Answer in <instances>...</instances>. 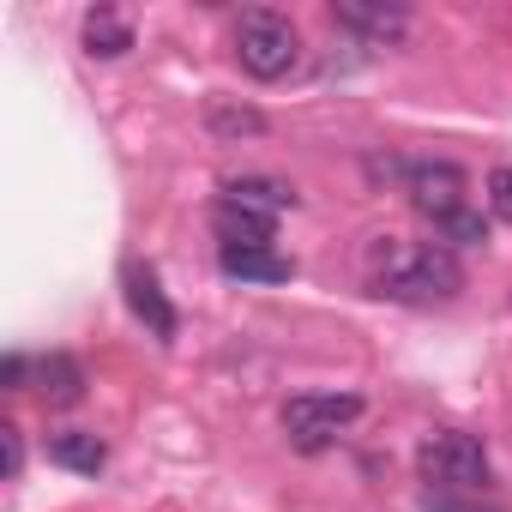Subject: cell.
I'll return each instance as SVG.
<instances>
[{
  "label": "cell",
  "instance_id": "cell-1",
  "mask_svg": "<svg viewBox=\"0 0 512 512\" xmlns=\"http://www.w3.org/2000/svg\"><path fill=\"white\" fill-rule=\"evenodd\" d=\"M368 284L386 302H446L464 290V266L452 260L446 241H404L386 235L368 253Z\"/></svg>",
  "mask_w": 512,
  "mask_h": 512
},
{
  "label": "cell",
  "instance_id": "cell-2",
  "mask_svg": "<svg viewBox=\"0 0 512 512\" xmlns=\"http://www.w3.org/2000/svg\"><path fill=\"white\" fill-rule=\"evenodd\" d=\"M296 55H302V31H296L284 13H272V7H247V13L235 19V61H241L247 79L278 85V79L296 67Z\"/></svg>",
  "mask_w": 512,
  "mask_h": 512
},
{
  "label": "cell",
  "instance_id": "cell-3",
  "mask_svg": "<svg viewBox=\"0 0 512 512\" xmlns=\"http://www.w3.org/2000/svg\"><path fill=\"white\" fill-rule=\"evenodd\" d=\"M416 470L428 488H446V494H476L494 482V464H488V446L464 428H434L422 434L416 446Z\"/></svg>",
  "mask_w": 512,
  "mask_h": 512
},
{
  "label": "cell",
  "instance_id": "cell-4",
  "mask_svg": "<svg viewBox=\"0 0 512 512\" xmlns=\"http://www.w3.org/2000/svg\"><path fill=\"white\" fill-rule=\"evenodd\" d=\"M356 416H362V398L356 392H302V398L284 404V428H290V440L302 452L338 440V428H350Z\"/></svg>",
  "mask_w": 512,
  "mask_h": 512
},
{
  "label": "cell",
  "instance_id": "cell-5",
  "mask_svg": "<svg viewBox=\"0 0 512 512\" xmlns=\"http://www.w3.org/2000/svg\"><path fill=\"white\" fill-rule=\"evenodd\" d=\"M398 187L410 193V205L422 211V217H452V211H464V169L458 163H446V157H416V163H404V175H398Z\"/></svg>",
  "mask_w": 512,
  "mask_h": 512
},
{
  "label": "cell",
  "instance_id": "cell-6",
  "mask_svg": "<svg viewBox=\"0 0 512 512\" xmlns=\"http://www.w3.org/2000/svg\"><path fill=\"white\" fill-rule=\"evenodd\" d=\"M121 290H127V308H133V320L157 338V344H175L181 338V314H175V302L163 296V278L151 272V266H127L121 272Z\"/></svg>",
  "mask_w": 512,
  "mask_h": 512
},
{
  "label": "cell",
  "instance_id": "cell-7",
  "mask_svg": "<svg viewBox=\"0 0 512 512\" xmlns=\"http://www.w3.org/2000/svg\"><path fill=\"white\" fill-rule=\"evenodd\" d=\"M332 25L374 43V49H398L410 37V13L404 7H386V0H332Z\"/></svg>",
  "mask_w": 512,
  "mask_h": 512
},
{
  "label": "cell",
  "instance_id": "cell-8",
  "mask_svg": "<svg viewBox=\"0 0 512 512\" xmlns=\"http://www.w3.org/2000/svg\"><path fill=\"white\" fill-rule=\"evenodd\" d=\"M211 229H217L223 247H272L278 217H272V211H253V205H235V199H217Z\"/></svg>",
  "mask_w": 512,
  "mask_h": 512
},
{
  "label": "cell",
  "instance_id": "cell-9",
  "mask_svg": "<svg viewBox=\"0 0 512 512\" xmlns=\"http://www.w3.org/2000/svg\"><path fill=\"white\" fill-rule=\"evenodd\" d=\"M217 266L241 284H290L296 278V266L278 247H217Z\"/></svg>",
  "mask_w": 512,
  "mask_h": 512
},
{
  "label": "cell",
  "instance_id": "cell-10",
  "mask_svg": "<svg viewBox=\"0 0 512 512\" xmlns=\"http://www.w3.org/2000/svg\"><path fill=\"white\" fill-rule=\"evenodd\" d=\"M37 392H43L49 410H73V404L85 398V368H79L67 350H49V356L37 362Z\"/></svg>",
  "mask_w": 512,
  "mask_h": 512
},
{
  "label": "cell",
  "instance_id": "cell-11",
  "mask_svg": "<svg viewBox=\"0 0 512 512\" xmlns=\"http://www.w3.org/2000/svg\"><path fill=\"white\" fill-rule=\"evenodd\" d=\"M49 458H55L61 470H73V476H103L109 446H103V434H91V428H61V434H49Z\"/></svg>",
  "mask_w": 512,
  "mask_h": 512
},
{
  "label": "cell",
  "instance_id": "cell-12",
  "mask_svg": "<svg viewBox=\"0 0 512 512\" xmlns=\"http://www.w3.org/2000/svg\"><path fill=\"white\" fill-rule=\"evenodd\" d=\"M127 49H133V25H127L115 7H91V13H85V55L121 61Z\"/></svg>",
  "mask_w": 512,
  "mask_h": 512
},
{
  "label": "cell",
  "instance_id": "cell-13",
  "mask_svg": "<svg viewBox=\"0 0 512 512\" xmlns=\"http://www.w3.org/2000/svg\"><path fill=\"white\" fill-rule=\"evenodd\" d=\"M223 199L253 205V211H296V187H290V181H272V175H241V181H223Z\"/></svg>",
  "mask_w": 512,
  "mask_h": 512
},
{
  "label": "cell",
  "instance_id": "cell-14",
  "mask_svg": "<svg viewBox=\"0 0 512 512\" xmlns=\"http://www.w3.org/2000/svg\"><path fill=\"white\" fill-rule=\"evenodd\" d=\"M211 133L217 139H241V133H266L260 109H211Z\"/></svg>",
  "mask_w": 512,
  "mask_h": 512
},
{
  "label": "cell",
  "instance_id": "cell-15",
  "mask_svg": "<svg viewBox=\"0 0 512 512\" xmlns=\"http://www.w3.org/2000/svg\"><path fill=\"white\" fill-rule=\"evenodd\" d=\"M434 229H440L452 247H476V241H488V223H482L476 211H452V217H440Z\"/></svg>",
  "mask_w": 512,
  "mask_h": 512
},
{
  "label": "cell",
  "instance_id": "cell-16",
  "mask_svg": "<svg viewBox=\"0 0 512 512\" xmlns=\"http://www.w3.org/2000/svg\"><path fill=\"white\" fill-rule=\"evenodd\" d=\"M0 458H7V482H19V470H25V434H19V422H0Z\"/></svg>",
  "mask_w": 512,
  "mask_h": 512
},
{
  "label": "cell",
  "instance_id": "cell-17",
  "mask_svg": "<svg viewBox=\"0 0 512 512\" xmlns=\"http://www.w3.org/2000/svg\"><path fill=\"white\" fill-rule=\"evenodd\" d=\"M488 211H494L500 223H512V169H494V175H488Z\"/></svg>",
  "mask_w": 512,
  "mask_h": 512
},
{
  "label": "cell",
  "instance_id": "cell-18",
  "mask_svg": "<svg viewBox=\"0 0 512 512\" xmlns=\"http://www.w3.org/2000/svg\"><path fill=\"white\" fill-rule=\"evenodd\" d=\"M25 374H31V362H25V356H7V362H0V380H7V392H19V386H25Z\"/></svg>",
  "mask_w": 512,
  "mask_h": 512
},
{
  "label": "cell",
  "instance_id": "cell-19",
  "mask_svg": "<svg viewBox=\"0 0 512 512\" xmlns=\"http://www.w3.org/2000/svg\"><path fill=\"white\" fill-rule=\"evenodd\" d=\"M428 512H482V506H470V500H434Z\"/></svg>",
  "mask_w": 512,
  "mask_h": 512
}]
</instances>
